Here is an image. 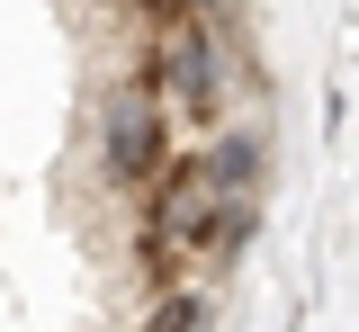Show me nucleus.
Listing matches in <instances>:
<instances>
[{"label": "nucleus", "mask_w": 359, "mask_h": 332, "mask_svg": "<svg viewBox=\"0 0 359 332\" xmlns=\"http://www.w3.org/2000/svg\"><path fill=\"white\" fill-rule=\"evenodd\" d=\"M144 90L162 99L171 117H198V126H224V108L243 90V54L216 18H162L153 27V54H144Z\"/></svg>", "instance_id": "f257e3e1"}, {"label": "nucleus", "mask_w": 359, "mask_h": 332, "mask_svg": "<svg viewBox=\"0 0 359 332\" xmlns=\"http://www.w3.org/2000/svg\"><path fill=\"white\" fill-rule=\"evenodd\" d=\"M171 108L144 90V81H126V90H108V108H99V162H108V180L117 189H153L162 180V162H171Z\"/></svg>", "instance_id": "f03ea898"}, {"label": "nucleus", "mask_w": 359, "mask_h": 332, "mask_svg": "<svg viewBox=\"0 0 359 332\" xmlns=\"http://www.w3.org/2000/svg\"><path fill=\"white\" fill-rule=\"evenodd\" d=\"M198 153H207V189L216 198H261V171H269L261 126H216Z\"/></svg>", "instance_id": "7ed1b4c3"}, {"label": "nucleus", "mask_w": 359, "mask_h": 332, "mask_svg": "<svg viewBox=\"0 0 359 332\" xmlns=\"http://www.w3.org/2000/svg\"><path fill=\"white\" fill-rule=\"evenodd\" d=\"M252 234H261V198H216L207 207V234H198V251H189V270H233L243 251H252Z\"/></svg>", "instance_id": "20e7f679"}, {"label": "nucleus", "mask_w": 359, "mask_h": 332, "mask_svg": "<svg viewBox=\"0 0 359 332\" xmlns=\"http://www.w3.org/2000/svg\"><path fill=\"white\" fill-rule=\"evenodd\" d=\"M144 332H207V287H171V296H153Z\"/></svg>", "instance_id": "39448f33"}, {"label": "nucleus", "mask_w": 359, "mask_h": 332, "mask_svg": "<svg viewBox=\"0 0 359 332\" xmlns=\"http://www.w3.org/2000/svg\"><path fill=\"white\" fill-rule=\"evenodd\" d=\"M233 0H180V18H224Z\"/></svg>", "instance_id": "423d86ee"}, {"label": "nucleus", "mask_w": 359, "mask_h": 332, "mask_svg": "<svg viewBox=\"0 0 359 332\" xmlns=\"http://www.w3.org/2000/svg\"><path fill=\"white\" fill-rule=\"evenodd\" d=\"M135 9H144V18H180V0H135Z\"/></svg>", "instance_id": "0eeeda50"}]
</instances>
